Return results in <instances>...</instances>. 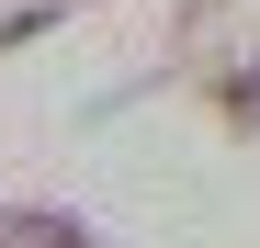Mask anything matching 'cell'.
Returning <instances> with one entry per match:
<instances>
[{"mask_svg": "<svg viewBox=\"0 0 260 248\" xmlns=\"http://www.w3.org/2000/svg\"><path fill=\"white\" fill-rule=\"evenodd\" d=\"M0 248H102L79 215H46V203H0Z\"/></svg>", "mask_w": 260, "mask_h": 248, "instance_id": "1", "label": "cell"}, {"mask_svg": "<svg viewBox=\"0 0 260 248\" xmlns=\"http://www.w3.org/2000/svg\"><path fill=\"white\" fill-rule=\"evenodd\" d=\"M215 113H226L238 136H260V57H238V68H215Z\"/></svg>", "mask_w": 260, "mask_h": 248, "instance_id": "2", "label": "cell"}, {"mask_svg": "<svg viewBox=\"0 0 260 248\" xmlns=\"http://www.w3.org/2000/svg\"><path fill=\"white\" fill-rule=\"evenodd\" d=\"M57 23H68V0H34V12L0 23V46H34V34H57Z\"/></svg>", "mask_w": 260, "mask_h": 248, "instance_id": "3", "label": "cell"}]
</instances>
